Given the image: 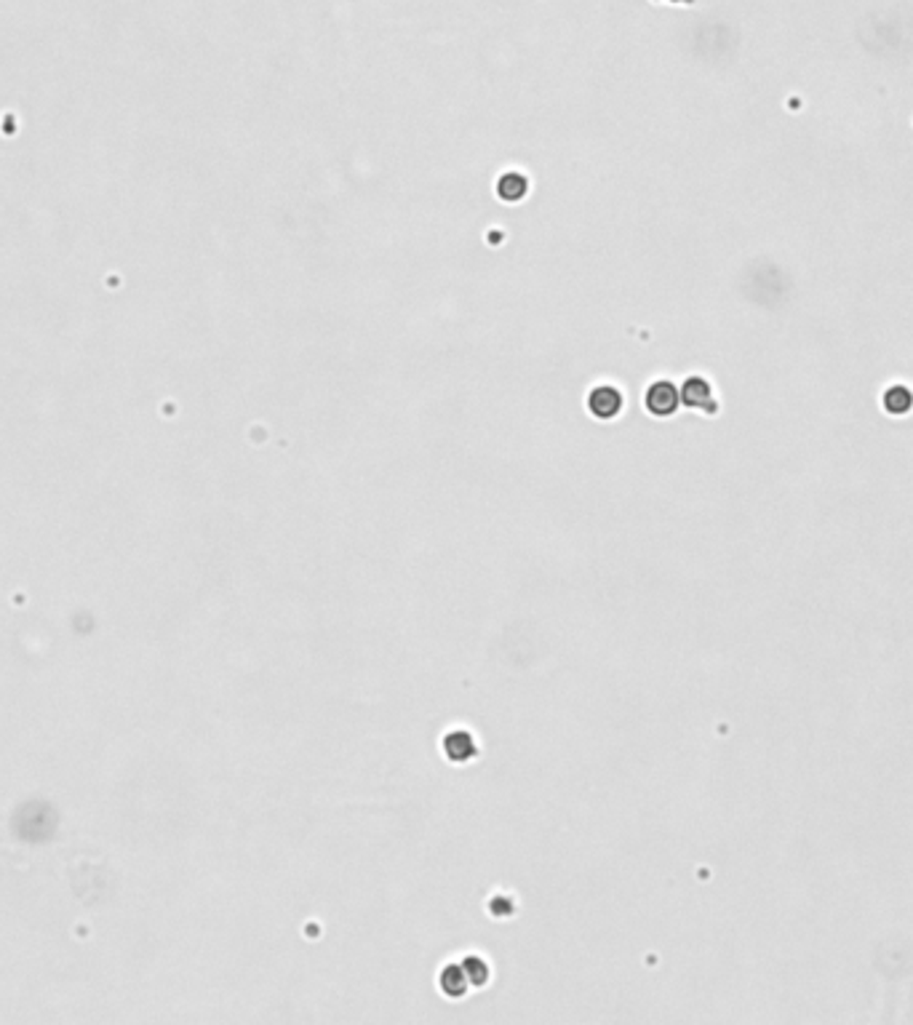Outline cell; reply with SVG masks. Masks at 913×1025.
<instances>
[{"label":"cell","mask_w":913,"mask_h":1025,"mask_svg":"<svg viewBox=\"0 0 913 1025\" xmlns=\"http://www.w3.org/2000/svg\"><path fill=\"white\" fill-rule=\"evenodd\" d=\"M644 406H647V412L652 417H660V420L673 417L679 412V406H681V390L673 382H668V380H657V382H652L647 388Z\"/></svg>","instance_id":"6da1fadb"},{"label":"cell","mask_w":913,"mask_h":1025,"mask_svg":"<svg viewBox=\"0 0 913 1025\" xmlns=\"http://www.w3.org/2000/svg\"><path fill=\"white\" fill-rule=\"evenodd\" d=\"M585 406H588V412H591L596 420L609 422V420H615V417L623 412L625 396H623V390L615 388V385H599V388H593V390L588 393Z\"/></svg>","instance_id":"7a4b0ae2"},{"label":"cell","mask_w":913,"mask_h":1025,"mask_svg":"<svg viewBox=\"0 0 913 1025\" xmlns=\"http://www.w3.org/2000/svg\"><path fill=\"white\" fill-rule=\"evenodd\" d=\"M443 753L451 764H468L479 756V743L468 729H451L443 737Z\"/></svg>","instance_id":"3957f363"},{"label":"cell","mask_w":913,"mask_h":1025,"mask_svg":"<svg viewBox=\"0 0 913 1025\" xmlns=\"http://www.w3.org/2000/svg\"><path fill=\"white\" fill-rule=\"evenodd\" d=\"M681 404L689 406V409H700V412H705V414H716L713 388H711L708 380H703V377H689V380L681 385Z\"/></svg>","instance_id":"277c9868"},{"label":"cell","mask_w":913,"mask_h":1025,"mask_svg":"<svg viewBox=\"0 0 913 1025\" xmlns=\"http://www.w3.org/2000/svg\"><path fill=\"white\" fill-rule=\"evenodd\" d=\"M438 988H441V993H443L446 998H463V996L468 993L471 982H468L465 969H463L460 961H451V964H446V966L441 969V974H438Z\"/></svg>","instance_id":"5b68a950"},{"label":"cell","mask_w":913,"mask_h":1025,"mask_svg":"<svg viewBox=\"0 0 913 1025\" xmlns=\"http://www.w3.org/2000/svg\"><path fill=\"white\" fill-rule=\"evenodd\" d=\"M527 193H529V179L519 171H508L497 179V195L508 203L527 198Z\"/></svg>","instance_id":"8992f818"},{"label":"cell","mask_w":913,"mask_h":1025,"mask_svg":"<svg viewBox=\"0 0 913 1025\" xmlns=\"http://www.w3.org/2000/svg\"><path fill=\"white\" fill-rule=\"evenodd\" d=\"M463 969H465V977H468V982L471 985H476V988H484L487 982H489V977H492V969H489V964H487V958H481V956H465L463 961Z\"/></svg>","instance_id":"52a82bcc"},{"label":"cell","mask_w":913,"mask_h":1025,"mask_svg":"<svg viewBox=\"0 0 913 1025\" xmlns=\"http://www.w3.org/2000/svg\"><path fill=\"white\" fill-rule=\"evenodd\" d=\"M884 406H886L889 414H905L913 406V393L908 388H902V385L889 388L886 396H884Z\"/></svg>","instance_id":"ba28073f"}]
</instances>
